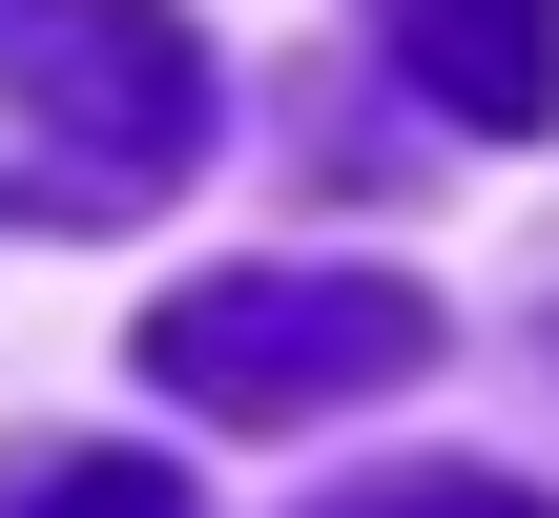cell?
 <instances>
[{
	"instance_id": "obj_6",
	"label": "cell",
	"mask_w": 559,
	"mask_h": 518,
	"mask_svg": "<svg viewBox=\"0 0 559 518\" xmlns=\"http://www.w3.org/2000/svg\"><path fill=\"white\" fill-rule=\"evenodd\" d=\"M539 353H559V311H539Z\"/></svg>"
},
{
	"instance_id": "obj_1",
	"label": "cell",
	"mask_w": 559,
	"mask_h": 518,
	"mask_svg": "<svg viewBox=\"0 0 559 518\" xmlns=\"http://www.w3.org/2000/svg\"><path fill=\"white\" fill-rule=\"evenodd\" d=\"M0 125H21V166L62 208H166L207 166L228 83H207V42L166 0H21L0 21Z\"/></svg>"
},
{
	"instance_id": "obj_4",
	"label": "cell",
	"mask_w": 559,
	"mask_h": 518,
	"mask_svg": "<svg viewBox=\"0 0 559 518\" xmlns=\"http://www.w3.org/2000/svg\"><path fill=\"white\" fill-rule=\"evenodd\" d=\"M311 518H559L539 478H477V457H394V478H332Z\"/></svg>"
},
{
	"instance_id": "obj_3",
	"label": "cell",
	"mask_w": 559,
	"mask_h": 518,
	"mask_svg": "<svg viewBox=\"0 0 559 518\" xmlns=\"http://www.w3.org/2000/svg\"><path fill=\"white\" fill-rule=\"evenodd\" d=\"M373 42H394V83H415L436 125H477V145H539L559 125V0H394Z\"/></svg>"
},
{
	"instance_id": "obj_2",
	"label": "cell",
	"mask_w": 559,
	"mask_h": 518,
	"mask_svg": "<svg viewBox=\"0 0 559 518\" xmlns=\"http://www.w3.org/2000/svg\"><path fill=\"white\" fill-rule=\"evenodd\" d=\"M145 374L187 415H332V395H415L436 374V291L415 270H207L145 311Z\"/></svg>"
},
{
	"instance_id": "obj_5",
	"label": "cell",
	"mask_w": 559,
	"mask_h": 518,
	"mask_svg": "<svg viewBox=\"0 0 559 518\" xmlns=\"http://www.w3.org/2000/svg\"><path fill=\"white\" fill-rule=\"evenodd\" d=\"M0 518H207V498H187L166 457H62V478H21Z\"/></svg>"
}]
</instances>
